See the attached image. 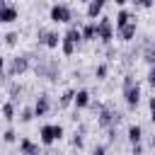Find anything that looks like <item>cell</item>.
<instances>
[{"instance_id":"obj_1","label":"cell","mask_w":155,"mask_h":155,"mask_svg":"<svg viewBox=\"0 0 155 155\" xmlns=\"http://www.w3.org/2000/svg\"><path fill=\"white\" fill-rule=\"evenodd\" d=\"M29 56L34 61L31 63V70H34L36 78H44V80H51V82H56L61 78V63L56 58L44 56V53H29Z\"/></svg>"},{"instance_id":"obj_2","label":"cell","mask_w":155,"mask_h":155,"mask_svg":"<svg viewBox=\"0 0 155 155\" xmlns=\"http://www.w3.org/2000/svg\"><path fill=\"white\" fill-rule=\"evenodd\" d=\"M121 94H124V102L128 109H136L140 104V85L136 82V75L133 73H126L124 80H121Z\"/></svg>"},{"instance_id":"obj_3","label":"cell","mask_w":155,"mask_h":155,"mask_svg":"<svg viewBox=\"0 0 155 155\" xmlns=\"http://www.w3.org/2000/svg\"><path fill=\"white\" fill-rule=\"evenodd\" d=\"M121 119H124V111H121V109H116L114 104H104L102 111L97 114V126L107 131V128H111V126H119Z\"/></svg>"},{"instance_id":"obj_4","label":"cell","mask_w":155,"mask_h":155,"mask_svg":"<svg viewBox=\"0 0 155 155\" xmlns=\"http://www.w3.org/2000/svg\"><path fill=\"white\" fill-rule=\"evenodd\" d=\"M31 70V56L29 53H17V56H12L10 61H7V75L10 78H22L24 73H29Z\"/></svg>"},{"instance_id":"obj_5","label":"cell","mask_w":155,"mask_h":155,"mask_svg":"<svg viewBox=\"0 0 155 155\" xmlns=\"http://www.w3.org/2000/svg\"><path fill=\"white\" fill-rule=\"evenodd\" d=\"M48 19L53 24H70L75 19V15H73V7L68 2H53L48 10Z\"/></svg>"},{"instance_id":"obj_6","label":"cell","mask_w":155,"mask_h":155,"mask_svg":"<svg viewBox=\"0 0 155 155\" xmlns=\"http://www.w3.org/2000/svg\"><path fill=\"white\" fill-rule=\"evenodd\" d=\"M114 34H116V29H114L111 17L102 15V17L97 19V41H99V44H104V46H109V44L114 41Z\"/></svg>"},{"instance_id":"obj_7","label":"cell","mask_w":155,"mask_h":155,"mask_svg":"<svg viewBox=\"0 0 155 155\" xmlns=\"http://www.w3.org/2000/svg\"><path fill=\"white\" fill-rule=\"evenodd\" d=\"M61 39H63V34H58L56 29H44V27L36 29V44H39V46L58 48V46H61Z\"/></svg>"},{"instance_id":"obj_8","label":"cell","mask_w":155,"mask_h":155,"mask_svg":"<svg viewBox=\"0 0 155 155\" xmlns=\"http://www.w3.org/2000/svg\"><path fill=\"white\" fill-rule=\"evenodd\" d=\"M51 94H46V92H39L36 94V99H34V104H31V109H34V116H46L48 111H51Z\"/></svg>"},{"instance_id":"obj_9","label":"cell","mask_w":155,"mask_h":155,"mask_svg":"<svg viewBox=\"0 0 155 155\" xmlns=\"http://www.w3.org/2000/svg\"><path fill=\"white\" fill-rule=\"evenodd\" d=\"M140 58L155 68V39H140Z\"/></svg>"},{"instance_id":"obj_10","label":"cell","mask_w":155,"mask_h":155,"mask_svg":"<svg viewBox=\"0 0 155 155\" xmlns=\"http://www.w3.org/2000/svg\"><path fill=\"white\" fill-rule=\"evenodd\" d=\"M19 155H41V143L31 138H19Z\"/></svg>"},{"instance_id":"obj_11","label":"cell","mask_w":155,"mask_h":155,"mask_svg":"<svg viewBox=\"0 0 155 155\" xmlns=\"http://www.w3.org/2000/svg\"><path fill=\"white\" fill-rule=\"evenodd\" d=\"M109 0H90L87 2V7H85V15L90 17V22H97L99 17H102V10H104V5H107Z\"/></svg>"},{"instance_id":"obj_12","label":"cell","mask_w":155,"mask_h":155,"mask_svg":"<svg viewBox=\"0 0 155 155\" xmlns=\"http://www.w3.org/2000/svg\"><path fill=\"white\" fill-rule=\"evenodd\" d=\"M90 102H92L90 90H85V87L75 90V97H73V107H75V109H87V107H90Z\"/></svg>"},{"instance_id":"obj_13","label":"cell","mask_w":155,"mask_h":155,"mask_svg":"<svg viewBox=\"0 0 155 155\" xmlns=\"http://www.w3.org/2000/svg\"><path fill=\"white\" fill-rule=\"evenodd\" d=\"M22 94H24V85L17 82V80H10V82H7V99L15 102V104H19Z\"/></svg>"},{"instance_id":"obj_14","label":"cell","mask_w":155,"mask_h":155,"mask_svg":"<svg viewBox=\"0 0 155 155\" xmlns=\"http://www.w3.org/2000/svg\"><path fill=\"white\" fill-rule=\"evenodd\" d=\"M116 34H119V39H121V41H126V44H131V41L136 39V34H138V24H136V22H128L126 27H121V29H116Z\"/></svg>"},{"instance_id":"obj_15","label":"cell","mask_w":155,"mask_h":155,"mask_svg":"<svg viewBox=\"0 0 155 155\" xmlns=\"http://www.w3.org/2000/svg\"><path fill=\"white\" fill-rule=\"evenodd\" d=\"M39 143L46 145V148L56 143V138H53V124H44V126L39 128Z\"/></svg>"},{"instance_id":"obj_16","label":"cell","mask_w":155,"mask_h":155,"mask_svg":"<svg viewBox=\"0 0 155 155\" xmlns=\"http://www.w3.org/2000/svg\"><path fill=\"white\" fill-rule=\"evenodd\" d=\"M0 114H2V119H5L7 124H12V121L17 119V104H15V102H10V99H7V102H2V104H0Z\"/></svg>"},{"instance_id":"obj_17","label":"cell","mask_w":155,"mask_h":155,"mask_svg":"<svg viewBox=\"0 0 155 155\" xmlns=\"http://www.w3.org/2000/svg\"><path fill=\"white\" fill-rule=\"evenodd\" d=\"M128 22H136V15H133L131 10H126V7H121V10L116 12V24H114V29H121V27H126Z\"/></svg>"},{"instance_id":"obj_18","label":"cell","mask_w":155,"mask_h":155,"mask_svg":"<svg viewBox=\"0 0 155 155\" xmlns=\"http://www.w3.org/2000/svg\"><path fill=\"white\" fill-rule=\"evenodd\" d=\"M85 133H87V126H85V124H78V128L73 131V138H70V145L80 150V148L85 145Z\"/></svg>"},{"instance_id":"obj_19","label":"cell","mask_w":155,"mask_h":155,"mask_svg":"<svg viewBox=\"0 0 155 155\" xmlns=\"http://www.w3.org/2000/svg\"><path fill=\"white\" fill-rule=\"evenodd\" d=\"M0 19H2V24H12L19 19V10L15 5H7L5 10H0Z\"/></svg>"},{"instance_id":"obj_20","label":"cell","mask_w":155,"mask_h":155,"mask_svg":"<svg viewBox=\"0 0 155 155\" xmlns=\"http://www.w3.org/2000/svg\"><path fill=\"white\" fill-rule=\"evenodd\" d=\"M80 34H82V41H97V22H85L80 27Z\"/></svg>"},{"instance_id":"obj_21","label":"cell","mask_w":155,"mask_h":155,"mask_svg":"<svg viewBox=\"0 0 155 155\" xmlns=\"http://www.w3.org/2000/svg\"><path fill=\"white\" fill-rule=\"evenodd\" d=\"M126 138H128L131 145H133V143H143V126H140V124H131L128 131H126Z\"/></svg>"},{"instance_id":"obj_22","label":"cell","mask_w":155,"mask_h":155,"mask_svg":"<svg viewBox=\"0 0 155 155\" xmlns=\"http://www.w3.org/2000/svg\"><path fill=\"white\" fill-rule=\"evenodd\" d=\"M73 97H75V90H73V87H65V90L61 92V97H58V109L70 107V104H73Z\"/></svg>"},{"instance_id":"obj_23","label":"cell","mask_w":155,"mask_h":155,"mask_svg":"<svg viewBox=\"0 0 155 155\" xmlns=\"http://www.w3.org/2000/svg\"><path fill=\"white\" fill-rule=\"evenodd\" d=\"M17 119H19V124H29V121L34 119V109H31V104L19 107V109H17Z\"/></svg>"},{"instance_id":"obj_24","label":"cell","mask_w":155,"mask_h":155,"mask_svg":"<svg viewBox=\"0 0 155 155\" xmlns=\"http://www.w3.org/2000/svg\"><path fill=\"white\" fill-rule=\"evenodd\" d=\"M75 48H78V44H73L68 36H63V39H61V53H63V56H73V53H75Z\"/></svg>"},{"instance_id":"obj_25","label":"cell","mask_w":155,"mask_h":155,"mask_svg":"<svg viewBox=\"0 0 155 155\" xmlns=\"http://www.w3.org/2000/svg\"><path fill=\"white\" fill-rule=\"evenodd\" d=\"M17 41H19V31H7V34H2V44L5 46H17Z\"/></svg>"},{"instance_id":"obj_26","label":"cell","mask_w":155,"mask_h":155,"mask_svg":"<svg viewBox=\"0 0 155 155\" xmlns=\"http://www.w3.org/2000/svg\"><path fill=\"white\" fill-rule=\"evenodd\" d=\"M107 75H109V63H107V61L97 63V68H94V78H97V80H104Z\"/></svg>"},{"instance_id":"obj_27","label":"cell","mask_w":155,"mask_h":155,"mask_svg":"<svg viewBox=\"0 0 155 155\" xmlns=\"http://www.w3.org/2000/svg\"><path fill=\"white\" fill-rule=\"evenodd\" d=\"M0 136H2V143H15V140H17V131H15L12 126H7Z\"/></svg>"},{"instance_id":"obj_28","label":"cell","mask_w":155,"mask_h":155,"mask_svg":"<svg viewBox=\"0 0 155 155\" xmlns=\"http://www.w3.org/2000/svg\"><path fill=\"white\" fill-rule=\"evenodd\" d=\"M63 136H65V128H63L61 124H53V138H56V140H61Z\"/></svg>"},{"instance_id":"obj_29","label":"cell","mask_w":155,"mask_h":155,"mask_svg":"<svg viewBox=\"0 0 155 155\" xmlns=\"http://www.w3.org/2000/svg\"><path fill=\"white\" fill-rule=\"evenodd\" d=\"M143 150H145L143 143H133V145H131V155H143Z\"/></svg>"},{"instance_id":"obj_30","label":"cell","mask_w":155,"mask_h":155,"mask_svg":"<svg viewBox=\"0 0 155 155\" xmlns=\"http://www.w3.org/2000/svg\"><path fill=\"white\" fill-rule=\"evenodd\" d=\"M133 5H136V7H153L155 0H133Z\"/></svg>"},{"instance_id":"obj_31","label":"cell","mask_w":155,"mask_h":155,"mask_svg":"<svg viewBox=\"0 0 155 155\" xmlns=\"http://www.w3.org/2000/svg\"><path fill=\"white\" fill-rule=\"evenodd\" d=\"M102 107H104V104H102V102H94V99H92V102H90V109H92V111H94V114H99V111H102Z\"/></svg>"},{"instance_id":"obj_32","label":"cell","mask_w":155,"mask_h":155,"mask_svg":"<svg viewBox=\"0 0 155 155\" xmlns=\"http://www.w3.org/2000/svg\"><path fill=\"white\" fill-rule=\"evenodd\" d=\"M114 56H116V48H114V46L109 44V46H107V63H109V61H111Z\"/></svg>"},{"instance_id":"obj_33","label":"cell","mask_w":155,"mask_h":155,"mask_svg":"<svg viewBox=\"0 0 155 155\" xmlns=\"http://www.w3.org/2000/svg\"><path fill=\"white\" fill-rule=\"evenodd\" d=\"M92 155H107V145H94Z\"/></svg>"},{"instance_id":"obj_34","label":"cell","mask_w":155,"mask_h":155,"mask_svg":"<svg viewBox=\"0 0 155 155\" xmlns=\"http://www.w3.org/2000/svg\"><path fill=\"white\" fill-rule=\"evenodd\" d=\"M148 82H150V87L155 85V68H150V70H148Z\"/></svg>"},{"instance_id":"obj_35","label":"cell","mask_w":155,"mask_h":155,"mask_svg":"<svg viewBox=\"0 0 155 155\" xmlns=\"http://www.w3.org/2000/svg\"><path fill=\"white\" fill-rule=\"evenodd\" d=\"M148 107H150V114H153V111H155V94L148 99Z\"/></svg>"},{"instance_id":"obj_36","label":"cell","mask_w":155,"mask_h":155,"mask_svg":"<svg viewBox=\"0 0 155 155\" xmlns=\"http://www.w3.org/2000/svg\"><path fill=\"white\" fill-rule=\"evenodd\" d=\"M111 2H114V5H119V7H124V5L128 2V0H111Z\"/></svg>"},{"instance_id":"obj_37","label":"cell","mask_w":155,"mask_h":155,"mask_svg":"<svg viewBox=\"0 0 155 155\" xmlns=\"http://www.w3.org/2000/svg\"><path fill=\"white\" fill-rule=\"evenodd\" d=\"M0 70H5V56L0 53Z\"/></svg>"},{"instance_id":"obj_38","label":"cell","mask_w":155,"mask_h":155,"mask_svg":"<svg viewBox=\"0 0 155 155\" xmlns=\"http://www.w3.org/2000/svg\"><path fill=\"white\" fill-rule=\"evenodd\" d=\"M7 5H10V2H7V0H0V10H5V7H7Z\"/></svg>"},{"instance_id":"obj_39","label":"cell","mask_w":155,"mask_h":155,"mask_svg":"<svg viewBox=\"0 0 155 155\" xmlns=\"http://www.w3.org/2000/svg\"><path fill=\"white\" fill-rule=\"evenodd\" d=\"M150 148H153V153H155V136H150Z\"/></svg>"},{"instance_id":"obj_40","label":"cell","mask_w":155,"mask_h":155,"mask_svg":"<svg viewBox=\"0 0 155 155\" xmlns=\"http://www.w3.org/2000/svg\"><path fill=\"white\" fill-rule=\"evenodd\" d=\"M150 121H153V124H155V111H153V114H150Z\"/></svg>"},{"instance_id":"obj_41","label":"cell","mask_w":155,"mask_h":155,"mask_svg":"<svg viewBox=\"0 0 155 155\" xmlns=\"http://www.w3.org/2000/svg\"><path fill=\"white\" fill-rule=\"evenodd\" d=\"M78 2H85V5H87V2H90V0H78Z\"/></svg>"},{"instance_id":"obj_42","label":"cell","mask_w":155,"mask_h":155,"mask_svg":"<svg viewBox=\"0 0 155 155\" xmlns=\"http://www.w3.org/2000/svg\"><path fill=\"white\" fill-rule=\"evenodd\" d=\"M0 46H2V34H0Z\"/></svg>"},{"instance_id":"obj_43","label":"cell","mask_w":155,"mask_h":155,"mask_svg":"<svg viewBox=\"0 0 155 155\" xmlns=\"http://www.w3.org/2000/svg\"><path fill=\"white\" fill-rule=\"evenodd\" d=\"M153 94H155V85H153Z\"/></svg>"},{"instance_id":"obj_44","label":"cell","mask_w":155,"mask_h":155,"mask_svg":"<svg viewBox=\"0 0 155 155\" xmlns=\"http://www.w3.org/2000/svg\"><path fill=\"white\" fill-rule=\"evenodd\" d=\"M0 24H2V19H0Z\"/></svg>"},{"instance_id":"obj_45","label":"cell","mask_w":155,"mask_h":155,"mask_svg":"<svg viewBox=\"0 0 155 155\" xmlns=\"http://www.w3.org/2000/svg\"><path fill=\"white\" fill-rule=\"evenodd\" d=\"M153 155H155V153H153Z\"/></svg>"}]
</instances>
